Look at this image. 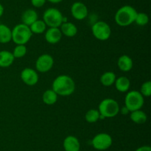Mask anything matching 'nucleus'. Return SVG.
<instances>
[{"mask_svg":"<svg viewBox=\"0 0 151 151\" xmlns=\"http://www.w3.org/2000/svg\"><path fill=\"white\" fill-rule=\"evenodd\" d=\"M119 105L116 101L113 99H105L99 105L98 111L100 117L113 118L119 113Z\"/></svg>","mask_w":151,"mask_h":151,"instance_id":"20e7f679","label":"nucleus"},{"mask_svg":"<svg viewBox=\"0 0 151 151\" xmlns=\"http://www.w3.org/2000/svg\"><path fill=\"white\" fill-rule=\"evenodd\" d=\"M54 59L50 54H43L35 62V68L40 73H47L52 68Z\"/></svg>","mask_w":151,"mask_h":151,"instance_id":"1a4fd4ad","label":"nucleus"},{"mask_svg":"<svg viewBox=\"0 0 151 151\" xmlns=\"http://www.w3.org/2000/svg\"><path fill=\"white\" fill-rule=\"evenodd\" d=\"M52 90L58 96H70L75 90V83L69 76L60 75L53 81Z\"/></svg>","mask_w":151,"mask_h":151,"instance_id":"f257e3e1","label":"nucleus"},{"mask_svg":"<svg viewBox=\"0 0 151 151\" xmlns=\"http://www.w3.org/2000/svg\"><path fill=\"white\" fill-rule=\"evenodd\" d=\"M3 13H4V7H3L2 4L0 3V18L1 17V16L3 15Z\"/></svg>","mask_w":151,"mask_h":151,"instance_id":"7c9ffc66","label":"nucleus"},{"mask_svg":"<svg viewBox=\"0 0 151 151\" xmlns=\"http://www.w3.org/2000/svg\"><path fill=\"white\" fill-rule=\"evenodd\" d=\"M27 51V49L24 44H16L12 53L15 59H19V58L24 57L26 55Z\"/></svg>","mask_w":151,"mask_h":151,"instance_id":"393cba45","label":"nucleus"},{"mask_svg":"<svg viewBox=\"0 0 151 151\" xmlns=\"http://www.w3.org/2000/svg\"><path fill=\"white\" fill-rule=\"evenodd\" d=\"M135 151H151V147L150 146H142L137 148Z\"/></svg>","mask_w":151,"mask_h":151,"instance_id":"c85d7f7f","label":"nucleus"},{"mask_svg":"<svg viewBox=\"0 0 151 151\" xmlns=\"http://www.w3.org/2000/svg\"><path fill=\"white\" fill-rule=\"evenodd\" d=\"M144 105V96L137 90L128 92L125 98V106L129 112L141 110Z\"/></svg>","mask_w":151,"mask_h":151,"instance_id":"423d86ee","label":"nucleus"},{"mask_svg":"<svg viewBox=\"0 0 151 151\" xmlns=\"http://www.w3.org/2000/svg\"><path fill=\"white\" fill-rule=\"evenodd\" d=\"M21 78L24 84L33 86L38 81V75L36 71L30 68H26L21 73Z\"/></svg>","mask_w":151,"mask_h":151,"instance_id":"9b49d317","label":"nucleus"},{"mask_svg":"<svg viewBox=\"0 0 151 151\" xmlns=\"http://www.w3.org/2000/svg\"><path fill=\"white\" fill-rule=\"evenodd\" d=\"M47 1H49L51 3H53V4H57V3H60L63 0H47Z\"/></svg>","mask_w":151,"mask_h":151,"instance_id":"2f4dec72","label":"nucleus"},{"mask_svg":"<svg viewBox=\"0 0 151 151\" xmlns=\"http://www.w3.org/2000/svg\"><path fill=\"white\" fill-rule=\"evenodd\" d=\"M29 29H30L32 33L41 34L46 31V30H47V25H46L45 22L43 20L37 19L35 22H33L29 26Z\"/></svg>","mask_w":151,"mask_h":151,"instance_id":"5701e85b","label":"nucleus"},{"mask_svg":"<svg viewBox=\"0 0 151 151\" xmlns=\"http://www.w3.org/2000/svg\"><path fill=\"white\" fill-rule=\"evenodd\" d=\"M138 12L131 5H124L116 11L114 19L116 23L121 27L129 26L135 22Z\"/></svg>","mask_w":151,"mask_h":151,"instance_id":"f03ea898","label":"nucleus"},{"mask_svg":"<svg viewBox=\"0 0 151 151\" xmlns=\"http://www.w3.org/2000/svg\"><path fill=\"white\" fill-rule=\"evenodd\" d=\"M140 93L143 96L149 97L151 95V82L150 81H147L143 83L141 86Z\"/></svg>","mask_w":151,"mask_h":151,"instance_id":"bb28decb","label":"nucleus"},{"mask_svg":"<svg viewBox=\"0 0 151 151\" xmlns=\"http://www.w3.org/2000/svg\"><path fill=\"white\" fill-rule=\"evenodd\" d=\"M117 65L119 69L122 72H128L133 68V60L128 55H122L118 59Z\"/></svg>","mask_w":151,"mask_h":151,"instance_id":"4468645a","label":"nucleus"},{"mask_svg":"<svg viewBox=\"0 0 151 151\" xmlns=\"http://www.w3.org/2000/svg\"><path fill=\"white\" fill-rule=\"evenodd\" d=\"M61 38V31L58 28H50L48 30H46L45 39L50 44H57Z\"/></svg>","mask_w":151,"mask_h":151,"instance_id":"f8f14e48","label":"nucleus"},{"mask_svg":"<svg viewBox=\"0 0 151 151\" xmlns=\"http://www.w3.org/2000/svg\"><path fill=\"white\" fill-rule=\"evenodd\" d=\"M91 31L94 36L100 41L109 39L111 34V29L109 25L103 21L95 22L91 27Z\"/></svg>","mask_w":151,"mask_h":151,"instance_id":"0eeeda50","label":"nucleus"},{"mask_svg":"<svg viewBox=\"0 0 151 151\" xmlns=\"http://www.w3.org/2000/svg\"><path fill=\"white\" fill-rule=\"evenodd\" d=\"M121 112H122V114L125 115V114H128V113H129V110H128V108H127L126 107L124 106L123 107H122V110H121Z\"/></svg>","mask_w":151,"mask_h":151,"instance_id":"c756f323","label":"nucleus"},{"mask_svg":"<svg viewBox=\"0 0 151 151\" xmlns=\"http://www.w3.org/2000/svg\"><path fill=\"white\" fill-rule=\"evenodd\" d=\"M63 18L61 12L55 7L47 9L43 14V21L50 28H59L63 23Z\"/></svg>","mask_w":151,"mask_h":151,"instance_id":"39448f33","label":"nucleus"},{"mask_svg":"<svg viewBox=\"0 0 151 151\" xmlns=\"http://www.w3.org/2000/svg\"><path fill=\"white\" fill-rule=\"evenodd\" d=\"M112 138L109 134L101 133L97 134L91 141L94 148L98 150H105L110 147L112 144Z\"/></svg>","mask_w":151,"mask_h":151,"instance_id":"6e6552de","label":"nucleus"},{"mask_svg":"<svg viewBox=\"0 0 151 151\" xmlns=\"http://www.w3.org/2000/svg\"><path fill=\"white\" fill-rule=\"evenodd\" d=\"M37 19H38V13L33 9H27L24 11L22 15V23L29 27Z\"/></svg>","mask_w":151,"mask_h":151,"instance_id":"2eb2a0df","label":"nucleus"},{"mask_svg":"<svg viewBox=\"0 0 151 151\" xmlns=\"http://www.w3.org/2000/svg\"><path fill=\"white\" fill-rule=\"evenodd\" d=\"M63 145L66 151H80L81 150L79 140L74 136H68L65 138Z\"/></svg>","mask_w":151,"mask_h":151,"instance_id":"ddd939ff","label":"nucleus"},{"mask_svg":"<svg viewBox=\"0 0 151 151\" xmlns=\"http://www.w3.org/2000/svg\"><path fill=\"white\" fill-rule=\"evenodd\" d=\"M11 32L12 40L16 44L25 45V44L30 40L32 35L29 27L23 23L16 25L13 30H11Z\"/></svg>","mask_w":151,"mask_h":151,"instance_id":"7ed1b4c3","label":"nucleus"},{"mask_svg":"<svg viewBox=\"0 0 151 151\" xmlns=\"http://www.w3.org/2000/svg\"><path fill=\"white\" fill-rule=\"evenodd\" d=\"M130 118L133 122L138 124H142L147 121V115L144 111L141 110H137L131 112Z\"/></svg>","mask_w":151,"mask_h":151,"instance_id":"6ab92c4d","label":"nucleus"},{"mask_svg":"<svg viewBox=\"0 0 151 151\" xmlns=\"http://www.w3.org/2000/svg\"><path fill=\"white\" fill-rule=\"evenodd\" d=\"M71 13L77 20H83L88 16V8L81 1H76L71 7Z\"/></svg>","mask_w":151,"mask_h":151,"instance_id":"9d476101","label":"nucleus"},{"mask_svg":"<svg viewBox=\"0 0 151 151\" xmlns=\"http://www.w3.org/2000/svg\"><path fill=\"white\" fill-rule=\"evenodd\" d=\"M12 40L11 30L5 25H0V43L6 44Z\"/></svg>","mask_w":151,"mask_h":151,"instance_id":"aec40b11","label":"nucleus"},{"mask_svg":"<svg viewBox=\"0 0 151 151\" xmlns=\"http://www.w3.org/2000/svg\"><path fill=\"white\" fill-rule=\"evenodd\" d=\"M114 84L116 90L121 93H125L128 91L131 86L129 78L125 76H120L116 78Z\"/></svg>","mask_w":151,"mask_h":151,"instance_id":"a211bd4d","label":"nucleus"},{"mask_svg":"<svg viewBox=\"0 0 151 151\" xmlns=\"http://www.w3.org/2000/svg\"><path fill=\"white\" fill-rule=\"evenodd\" d=\"M47 0H31V4L35 7H41L44 5Z\"/></svg>","mask_w":151,"mask_h":151,"instance_id":"cd10ccee","label":"nucleus"},{"mask_svg":"<svg viewBox=\"0 0 151 151\" xmlns=\"http://www.w3.org/2000/svg\"><path fill=\"white\" fill-rule=\"evenodd\" d=\"M149 22V17L146 13H137L136 16L135 22L139 26H145L147 25Z\"/></svg>","mask_w":151,"mask_h":151,"instance_id":"a878e982","label":"nucleus"},{"mask_svg":"<svg viewBox=\"0 0 151 151\" xmlns=\"http://www.w3.org/2000/svg\"><path fill=\"white\" fill-rule=\"evenodd\" d=\"M42 100L44 104L47 105H52L57 102L58 95L55 92L52 90H47L43 93Z\"/></svg>","mask_w":151,"mask_h":151,"instance_id":"412c9836","label":"nucleus"},{"mask_svg":"<svg viewBox=\"0 0 151 151\" xmlns=\"http://www.w3.org/2000/svg\"><path fill=\"white\" fill-rule=\"evenodd\" d=\"M116 78V75L114 73L111 71H107L100 76V82L103 86L109 87L114 84Z\"/></svg>","mask_w":151,"mask_h":151,"instance_id":"4be33fe9","label":"nucleus"},{"mask_svg":"<svg viewBox=\"0 0 151 151\" xmlns=\"http://www.w3.org/2000/svg\"><path fill=\"white\" fill-rule=\"evenodd\" d=\"M60 27L62 35H64L67 37L75 36L78 33V28L76 25L72 22H63Z\"/></svg>","mask_w":151,"mask_h":151,"instance_id":"dca6fc26","label":"nucleus"},{"mask_svg":"<svg viewBox=\"0 0 151 151\" xmlns=\"http://www.w3.org/2000/svg\"><path fill=\"white\" fill-rule=\"evenodd\" d=\"M14 56L11 52L8 50L0 51V67L7 68L10 67L14 62Z\"/></svg>","mask_w":151,"mask_h":151,"instance_id":"f3484780","label":"nucleus"},{"mask_svg":"<svg viewBox=\"0 0 151 151\" xmlns=\"http://www.w3.org/2000/svg\"><path fill=\"white\" fill-rule=\"evenodd\" d=\"M85 118L88 123H95L100 118V114L98 110L91 109L86 112Z\"/></svg>","mask_w":151,"mask_h":151,"instance_id":"b1692460","label":"nucleus"}]
</instances>
